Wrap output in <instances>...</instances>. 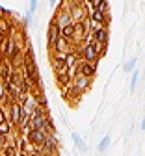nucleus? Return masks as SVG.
Here are the masks:
<instances>
[{"label": "nucleus", "instance_id": "1", "mask_svg": "<svg viewBox=\"0 0 145 156\" xmlns=\"http://www.w3.org/2000/svg\"><path fill=\"white\" fill-rule=\"evenodd\" d=\"M60 140L56 134H47V140L41 143V147H37V154L41 156H60Z\"/></svg>", "mask_w": 145, "mask_h": 156}, {"label": "nucleus", "instance_id": "2", "mask_svg": "<svg viewBox=\"0 0 145 156\" xmlns=\"http://www.w3.org/2000/svg\"><path fill=\"white\" fill-rule=\"evenodd\" d=\"M99 50H100V47L97 43H93V41L84 43V45H82V60H84V62H91V63H99L100 62Z\"/></svg>", "mask_w": 145, "mask_h": 156}, {"label": "nucleus", "instance_id": "3", "mask_svg": "<svg viewBox=\"0 0 145 156\" xmlns=\"http://www.w3.org/2000/svg\"><path fill=\"white\" fill-rule=\"evenodd\" d=\"M91 86H93V80H91V78H84V76H80V74H76V76L73 78V82H71V87H73L78 95L88 93V91L91 89Z\"/></svg>", "mask_w": 145, "mask_h": 156}, {"label": "nucleus", "instance_id": "4", "mask_svg": "<svg viewBox=\"0 0 145 156\" xmlns=\"http://www.w3.org/2000/svg\"><path fill=\"white\" fill-rule=\"evenodd\" d=\"M24 138H26V141H28L32 147L37 149V147H41V143L47 140V132H45V130H34V128H28L26 134H24Z\"/></svg>", "mask_w": 145, "mask_h": 156}, {"label": "nucleus", "instance_id": "5", "mask_svg": "<svg viewBox=\"0 0 145 156\" xmlns=\"http://www.w3.org/2000/svg\"><path fill=\"white\" fill-rule=\"evenodd\" d=\"M89 35H91V41L97 43L99 47H104V45L110 43V30L104 28V26H99V28H97L95 32H91Z\"/></svg>", "mask_w": 145, "mask_h": 156}, {"label": "nucleus", "instance_id": "6", "mask_svg": "<svg viewBox=\"0 0 145 156\" xmlns=\"http://www.w3.org/2000/svg\"><path fill=\"white\" fill-rule=\"evenodd\" d=\"M58 39H60V28H58V24L50 19V21H49V26H47V48L52 50Z\"/></svg>", "mask_w": 145, "mask_h": 156}, {"label": "nucleus", "instance_id": "7", "mask_svg": "<svg viewBox=\"0 0 145 156\" xmlns=\"http://www.w3.org/2000/svg\"><path fill=\"white\" fill-rule=\"evenodd\" d=\"M97 67H99V63H91V62H84V60H80V63H78V74L80 76H84V78H95V74H97Z\"/></svg>", "mask_w": 145, "mask_h": 156}, {"label": "nucleus", "instance_id": "8", "mask_svg": "<svg viewBox=\"0 0 145 156\" xmlns=\"http://www.w3.org/2000/svg\"><path fill=\"white\" fill-rule=\"evenodd\" d=\"M23 106H20L19 102H11L9 104V112H8V119H9V125L13 128H17L19 121H20V117H23Z\"/></svg>", "mask_w": 145, "mask_h": 156}, {"label": "nucleus", "instance_id": "9", "mask_svg": "<svg viewBox=\"0 0 145 156\" xmlns=\"http://www.w3.org/2000/svg\"><path fill=\"white\" fill-rule=\"evenodd\" d=\"M71 138H73V143L76 145V149H78L80 152H86V151H88V143L84 141V138H82L78 132H73V134H71Z\"/></svg>", "mask_w": 145, "mask_h": 156}, {"label": "nucleus", "instance_id": "10", "mask_svg": "<svg viewBox=\"0 0 145 156\" xmlns=\"http://www.w3.org/2000/svg\"><path fill=\"white\" fill-rule=\"evenodd\" d=\"M45 132H47V134H56V132H58L56 123H54V119H52L50 112H49V113H47V117H45Z\"/></svg>", "mask_w": 145, "mask_h": 156}, {"label": "nucleus", "instance_id": "11", "mask_svg": "<svg viewBox=\"0 0 145 156\" xmlns=\"http://www.w3.org/2000/svg\"><path fill=\"white\" fill-rule=\"evenodd\" d=\"M0 154H2V156H20V154H19V149H17V145H15V143H11V141H9L2 151H0Z\"/></svg>", "mask_w": 145, "mask_h": 156}, {"label": "nucleus", "instance_id": "12", "mask_svg": "<svg viewBox=\"0 0 145 156\" xmlns=\"http://www.w3.org/2000/svg\"><path fill=\"white\" fill-rule=\"evenodd\" d=\"M110 143H112V138H110V136L106 134L104 138H102V140L99 141V145H97V151H99V152H106V149L110 147Z\"/></svg>", "mask_w": 145, "mask_h": 156}, {"label": "nucleus", "instance_id": "13", "mask_svg": "<svg viewBox=\"0 0 145 156\" xmlns=\"http://www.w3.org/2000/svg\"><path fill=\"white\" fill-rule=\"evenodd\" d=\"M138 82H140V71H138V69H134V71L130 73V91H132V93L136 91Z\"/></svg>", "mask_w": 145, "mask_h": 156}, {"label": "nucleus", "instance_id": "14", "mask_svg": "<svg viewBox=\"0 0 145 156\" xmlns=\"http://www.w3.org/2000/svg\"><path fill=\"white\" fill-rule=\"evenodd\" d=\"M136 63H138V58H136V56H132L130 60H129L125 65H123V71H125V73H132V71L136 69Z\"/></svg>", "mask_w": 145, "mask_h": 156}, {"label": "nucleus", "instance_id": "15", "mask_svg": "<svg viewBox=\"0 0 145 156\" xmlns=\"http://www.w3.org/2000/svg\"><path fill=\"white\" fill-rule=\"evenodd\" d=\"M13 134V126L9 125V123H0V136H9Z\"/></svg>", "mask_w": 145, "mask_h": 156}, {"label": "nucleus", "instance_id": "16", "mask_svg": "<svg viewBox=\"0 0 145 156\" xmlns=\"http://www.w3.org/2000/svg\"><path fill=\"white\" fill-rule=\"evenodd\" d=\"M37 0H32V2H30V6H28V15L30 17H34V13H35V9H37Z\"/></svg>", "mask_w": 145, "mask_h": 156}, {"label": "nucleus", "instance_id": "17", "mask_svg": "<svg viewBox=\"0 0 145 156\" xmlns=\"http://www.w3.org/2000/svg\"><path fill=\"white\" fill-rule=\"evenodd\" d=\"M49 6H50V8H56V6H58V2H56V0H50Z\"/></svg>", "mask_w": 145, "mask_h": 156}, {"label": "nucleus", "instance_id": "18", "mask_svg": "<svg viewBox=\"0 0 145 156\" xmlns=\"http://www.w3.org/2000/svg\"><path fill=\"white\" fill-rule=\"evenodd\" d=\"M4 37H6V34H0V43L4 41Z\"/></svg>", "mask_w": 145, "mask_h": 156}, {"label": "nucleus", "instance_id": "19", "mask_svg": "<svg viewBox=\"0 0 145 156\" xmlns=\"http://www.w3.org/2000/svg\"><path fill=\"white\" fill-rule=\"evenodd\" d=\"M35 156H41V154H35Z\"/></svg>", "mask_w": 145, "mask_h": 156}, {"label": "nucleus", "instance_id": "20", "mask_svg": "<svg viewBox=\"0 0 145 156\" xmlns=\"http://www.w3.org/2000/svg\"><path fill=\"white\" fill-rule=\"evenodd\" d=\"M0 156H2V154H0Z\"/></svg>", "mask_w": 145, "mask_h": 156}, {"label": "nucleus", "instance_id": "21", "mask_svg": "<svg viewBox=\"0 0 145 156\" xmlns=\"http://www.w3.org/2000/svg\"><path fill=\"white\" fill-rule=\"evenodd\" d=\"M140 156H141V154H140Z\"/></svg>", "mask_w": 145, "mask_h": 156}]
</instances>
